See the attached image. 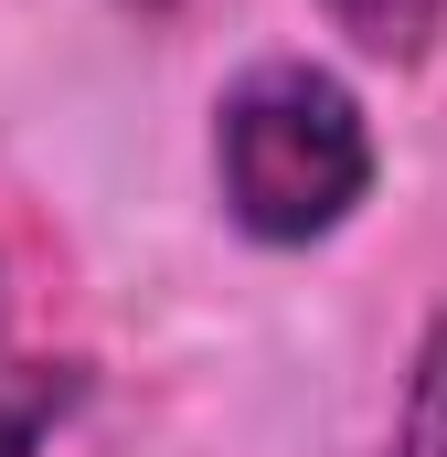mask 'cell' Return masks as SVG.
Returning a JSON list of instances; mask_svg holds the SVG:
<instances>
[{
  "mask_svg": "<svg viewBox=\"0 0 447 457\" xmlns=\"http://www.w3.org/2000/svg\"><path fill=\"white\" fill-rule=\"evenodd\" d=\"M0 341H11V266H0Z\"/></svg>",
  "mask_w": 447,
  "mask_h": 457,
  "instance_id": "5b68a950",
  "label": "cell"
},
{
  "mask_svg": "<svg viewBox=\"0 0 447 457\" xmlns=\"http://www.w3.org/2000/svg\"><path fill=\"white\" fill-rule=\"evenodd\" d=\"M384 457H447V309H426V330L405 351V394H394Z\"/></svg>",
  "mask_w": 447,
  "mask_h": 457,
  "instance_id": "277c9868",
  "label": "cell"
},
{
  "mask_svg": "<svg viewBox=\"0 0 447 457\" xmlns=\"http://www.w3.org/2000/svg\"><path fill=\"white\" fill-rule=\"evenodd\" d=\"M128 11H139V21H160V11H171V0H128Z\"/></svg>",
  "mask_w": 447,
  "mask_h": 457,
  "instance_id": "8992f818",
  "label": "cell"
},
{
  "mask_svg": "<svg viewBox=\"0 0 447 457\" xmlns=\"http://www.w3.org/2000/svg\"><path fill=\"white\" fill-rule=\"evenodd\" d=\"M86 394H97V361H75V351H11L0 341V457H43L75 415H86Z\"/></svg>",
  "mask_w": 447,
  "mask_h": 457,
  "instance_id": "7a4b0ae2",
  "label": "cell"
},
{
  "mask_svg": "<svg viewBox=\"0 0 447 457\" xmlns=\"http://www.w3.org/2000/svg\"><path fill=\"white\" fill-rule=\"evenodd\" d=\"M320 21H331L362 64H394V75H416L447 43V0H320Z\"/></svg>",
  "mask_w": 447,
  "mask_h": 457,
  "instance_id": "3957f363",
  "label": "cell"
},
{
  "mask_svg": "<svg viewBox=\"0 0 447 457\" xmlns=\"http://www.w3.org/2000/svg\"><path fill=\"white\" fill-rule=\"evenodd\" d=\"M214 203L224 224L266 255H309L331 234L362 224L373 181H384V138H373V107L362 86L320 64V54H256L234 64L214 96Z\"/></svg>",
  "mask_w": 447,
  "mask_h": 457,
  "instance_id": "6da1fadb",
  "label": "cell"
}]
</instances>
